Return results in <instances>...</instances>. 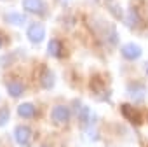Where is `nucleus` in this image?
Instances as JSON below:
<instances>
[{"instance_id": "obj_1", "label": "nucleus", "mask_w": 148, "mask_h": 147, "mask_svg": "<svg viewBox=\"0 0 148 147\" xmlns=\"http://www.w3.org/2000/svg\"><path fill=\"white\" fill-rule=\"evenodd\" d=\"M26 39L32 42V44H42L44 39H45V28L42 23L38 21H32L26 28Z\"/></svg>"}, {"instance_id": "obj_2", "label": "nucleus", "mask_w": 148, "mask_h": 147, "mask_svg": "<svg viewBox=\"0 0 148 147\" xmlns=\"http://www.w3.org/2000/svg\"><path fill=\"white\" fill-rule=\"evenodd\" d=\"M70 117H71V110L63 103H58L51 109V119H52L54 124H59V126L66 124L70 121Z\"/></svg>"}, {"instance_id": "obj_3", "label": "nucleus", "mask_w": 148, "mask_h": 147, "mask_svg": "<svg viewBox=\"0 0 148 147\" xmlns=\"http://www.w3.org/2000/svg\"><path fill=\"white\" fill-rule=\"evenodd\" d=\"M125 91H127V96H129L132 102H141V100H145V96H146V88H145V84L139 83V81H131V83L127 84Z\"/></svg>"}, {"instance_id": "obj_4", "label": "nucleus", "mask_w": 148, "mask_h": 147, "mask_svg": "<svg viewBox=\"0 0 148 147\" xmlns=\"http://www.w3.org/2000/svg\"><path fill=\"white\" fill-rule=\"evenodd\" d=\"M14 138H16L18 145L28 147L30 145V140H32V130H30V126H25V124L16 126L14 128Z\"/></svg>"}, {"instance_id": "obj_5", "label": "nucleus", "mask_w": 148, "mask_h": 147, "mask_svg": "<svg viewBox=\"0 0 148 147\" xmlns=\"http://www.w3.org/2000/svg\"><path fill=\"white\" fill-rule=\"evenodd\" d=\"M120 53H122V56H124L127 61H136L138 58H141L143 49H141L138 44H134V42H127V44L122 46Z\"/></svg>"}, {"instance_id": "obj_6", "label": "nucleus", "mask_w": 148, "mask_h": 147, "mask_svg": "<svg viewBox=\"0 0 148 147\" xmlns=\"http://www.w3.org/2000/svg\"><path fill=\"white\" fill-rule=\"evenodd\" d=\"M139 21H141L139 11H138L134 6L127 7V11H125V14H124V25H125L129 30H136V28L139 26Z\"/></svg>"}, {"instance_id": "obj_7", "label": "nucleus", "mask_w": 148, "mask_h": 147, "mask_svg": "<svg viewBox=\"0 0 148 147\" xmlns=\"http://www.w3.org/2000/svg\"><path fill=\"white\" fill-rule=\"evenodd\" d=\"M23 9L30 14H37V16H42L45 12V4L44 0H23L21 2Z\"/></svg>"}, {"instance_id": "obj_8", "label": "nucleus", "mask_w": 148, "mask_h": 147, "mask_svg": "<svg viewBox=\"0 0 148 147\" xmlns=\"http://www.w3.org/2000/svg\"><path fill=\"white\" fill-rule=\"evenodd\" d=\"M5 89H7V93H9V96H12V98H19V96H23L25 95V84L21 83V81H7L5 83Z\"/></svg>"}, {"instance_id": "obj_9", "label": "nucleus", "mask_w": 148, "mask_h": 147, "mask_svg": "<svg viewBox=\"0 0 148 147\" xmlns=\"http://www.w3.org/2000/svg\"><path fill=\"white\" fill-rule=\"evenodd\" d=\"M40 84L44 89H52L54 84H56V76H54V72L51 68H44L42 74H40Z\"/></svg>"}, {"instance_id": "obj_10", "label": "nucleus", "mask_w": 148, "mask_h": 147, "mask_svg": "<svg viewBox=\"0 0 148 147\" xmlns=\"http://www.w3.org/2000/svg\"><path fill=\"white\" fill-rule=\"evenodd\" d=\"M75 107L79 109V121H80V124H82L84 128H87L89 121L94 119V117H91V116H94V114H91V109H89L87 105H82L79 100H75Z\"/></svg>"}, {"instance_id": "obj_11", "label": "nucleus", "mask_w": 148, "mask_h": 147, "mask_svg": "<svg viewBox=\"0 0 148 147\" xmlns=\"http://www.w3.org/2000/svg\"><path fill=\"white\" fill-rule=\"evenodd\" d=\"M35 114H37V109H35V105L32 102H23V103L18 105V116L19 117L32 119V117H35Z\"/></svg>"}, {"instance_id": "obj_12", "label": "nucleus", "mask_w": 148, "mask_h": 147, "mask_svg": "<svg viewBox=\"0 0 148 147\" xmlns=\"http://www.w3.org/2000/svg\"><path fill=\"white\" fill-rule=\"evenodd\" d=\"M4 21L12 25V26H21L26 23V16L21 14V12H16V11H11V12H5L4 14Z\"/></svg>"}, {"instance_id": "obj_13", "label": "nucleus", "mask_w": 148, "mask_h": 147, "mask_svg": "<svg viewBox=\"0 0 148 147\" xmlns=\"http://www.w3.org/2000/svg\"><path fill=\"white\" fill-rule=\"evenodd\" d=\"M47 53H49L52 58H61V56H63V46H61V42H59V40H56V39L49 40Z\"/></svg>"}, {"instance_id": "obj_14", "label": "nucleus", "mask_w": 148, "mask_h": 147, "mask_svg": "<svg viewBox=\"0 0 148 147\" xmlns=\"http://www.w3.org/2000/svg\"><path fill=\"white\" fill-rule=\"evenodd\" d=\"M11 112H9V109L7 107H2V109H0V128H4L7 123H9V116Z\"/></svg>"}, {"instance_id": "obj_15", "label": "nucleus", "mask_w": 148, "mask_h": 147, "mask_svg": "<svg viewBox=\"0 0 148 147\" xmlns=\"http://www.w3.org/2000/svg\"><path fill=\"white\" fill-rule=\"evenodd\" d=\"M108 44L110 46H117L119 44V33L115 28H110L108 30Z\"/></svg>"}, {"instance_id": "obj_16", "label": "nucleus", "mask_w": 148, "mask_h": 147, "mask_svg": "<svg viewBox=\"0 0 148 147\" xmlns=\"http://www.w3.org/2000/svg\"><path fill=\"white\" fill-rule=\"evenodd\" d=\"M110 12H112V14H115V16H117V19H122V18H124L122 9H120L119 6H115V7H113V6H110Z\"/></svg>"}, {"instance_id": "obj_17", "label": "nucleus", "mask_w": 148, "mask_h": 147, "mask_svg": "<svg viewBox=\"0 0 148 147\" xmlns=\"http://www.w3.org/2000/svg\"><path fill=\"white\" fill-rule=\"evenodd\" d=\"M0 49H2V39H0Z\"/></svg>"}, {"instance_id": "obj_18", "label": "nucleus", "mask_w": 148, "mask_h": 147, "mask_svg": "<svg viewBox=\"0 0 148 147\" xmlns=\"http://www.w3.org/2000/svg\"><path fill=\"white\" fill-rule=\"evenodd\" d=\"M2 2H5V0H2Z\"/></svg>"}]
</instances>
